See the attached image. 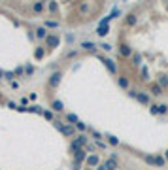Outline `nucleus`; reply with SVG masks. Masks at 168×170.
I'll return each mask as SVG.
<instances>
[{
    "instance_id": "obj_1",
    "label": "nucleus",
    "mask_w": 168,
    "mask_h": 170,
    "mask_svg": "<svg viewBox=\"0 0 168 170\" xmlns=\"http://www.w3.org/2000/svg\"><path fill=\"white\" fill-rule=\"evenodd\" d=\"M61 78H62V74L61 72H53L51 74V78H49V87H59V83H61Z\"/></svg>"
},
{
    "instance_id": "obj_2",
    "label": "nucleus",
    "mask_w": 168,
    "mask_h": 170,
    "mask_svg": "<svg viewBox=\"0 0 168 170\" xmlns=\"http://www.w3.org/2000/svg\"><path fill=\"white\" fill-rule=\"evenodd\" d=\"M45 44H47V47H57L61 44V38L55 36V34H49V36L45 38Z\"/></svg>"
},
{
    "instance_id": "obj_3",
    "label": "nucleus",
    "mask_w": 168,
    "mask_h": 170,
    "mask_svg": "<svg viewBox=\"0 0 168 170\" xmlns=\"http://www.w3.org/2000/svg\"><path fill=\"white\" fill-rule=\"evenodd\" d=\"M100 61L104 62V66H106V68H108V70L111 72V74H115V72H117V66H115V62H113L111 59H104V57H102Z\"/></svg>"
},
{
    "instance_id": "obj_4",
    "label": "nucleus",
    "mask_w": 168,
    "mask_h": 170,
    "mask_svg": "<svg viewBox=\"0 0 168 170\" xmlns=\"http://www.w3.org/2000/svg\"><path fill=\"white\" fill-rule=\"evenodd\" d=\"M57 129H59L64 136H72V134H74V129H72V127H66V125H61V123H57Z\"/></svg>"
},
{
    "instance_id": "obj_5",
    "label": "nucleus",
    "mask_w": 168,
    "mask_h": 170,
    "mask_svg": "<svg viewBox=\"0 0 168 170\" xmlns=\"http://www.w3.org/2000/svg\"><path fill=\"white\" fill-rule=\"evenodd\" d=\"M136 100L142 102V104H149V94H146V93H136Z\"/></svg>"
},
{
    "instance_id": "obj_6",
    "label": "nucleus",
    "mask_w": 168,
    "mask_h": 170,
    "mask_svg": "<svg viewBox=\"0 0 168 170\" xmlns=\"http://www.w3.org/2000/svg\"><path fill=\"white\" fill-rule=\"evenodd\" d=\"M149 91H151V94H155V96H161V94H162V87H161L159 83H153V85L149 87Z\"/></svg>"
},
{
    "instance_id": "obj_7",
    "label": "nucleus",
    "mask_w": 168,
    "mask_h": 170,
    "mask_svg": "<svg viewBox=\"0 0 168 170\" xmlns=\"http://www.w3.org/2000/svg\"><path fill=\"white\" fill-rule=\"evenodd\" d=\"M104 168H106V170H115V168H117V161H115V159H108V161L104 163Z\"/></svg>"
},
{
    "instance_id": "obj_8",
    "label": "nucleus",
    "mask_w": 168,
    "mask_h": 170,
    "mask_svg": "<svg viewBox=\"0 0 168 170\" xmlns=\"http://www.w3.org/2000/svg\"><path fill=\"white\" fill-rule=\"evenodd\" d=\"M81 47L87 51H94L97 49V45H94V42H81Z\"/></svg>"
},
{
    "instance_id": "obj_9",
    "label": "nucleus",
    "mask_w": 168,
    "mask_h": 170,
    "mask_svg": "<svg viewBox=\"0 0 168 170\" xmlns=\"http://www.w3.org/2000/svg\"><path fill=\"white\" fill-rule=\"evenodd\" d=\"M87 164L89 166H97L98 164V155H89L87 157Z\"/></svg>"
},
{
    "instance_id": "obj_10",
    "label": "nucleus",
    "mask_w": 168,
    "mask_h": 170,
    "mask_svg": "<svg viewBox=\"0 0 168 170\" xmlns=\"http://www.w3.org/2000/svg\"><path fill=\"white\" fill-rule=\"evenodd\" d=\"M49 34H47V30H45V27H40V29H36V38H47Z\"/></svg>"
},
{
    "instance_id": "obj_11",
    "label": "nucleus",
    "mask_w": 168,
    "mask_h": 170,
    "mask_svg": "<svg viewBox=\"0 0 168 170\" xmlns=\"http://www.w3.org/2000/svg\"><path fill=\"white\" fill-rule=\"evenodd\" d=\"M108 32H110V27H108V25H100V27H98V30H97V34H98V36H106Z\"/></svg>"
},
{
    "instance_id": "obj_12",
    "label": "nucleus",
    "mask_w": 168,
    "mask_h": 170,
    "mask_svg": "<svg viewBox=\"0 0 168 170\" xmlns=\"http://www.w3.org/2000/svg\"><path fill=\"white\" fill-rule=\"evenodd\" d=\"M32 10H34L36 13L43 11V2H34V4H32Z\"/></svg>"
},
{
    "instance_id": "obj_13",
    "label": "nucleus",
    "mask_w": 168,
    "mask_h": 170,
    "mask_svg": "<svg viewBox=\"0 0 168 170\" xmlns=\"http://www.w3.org/2000/svg\"><path fill=\"white\" fill-rule=\"evenodd\" d=\"M159 85H161V87H166V85H168V76H166V74L159 76Z\"/></svg>"
},
{
    "instance_id": "obj_14",
    "label": "nucleus",
    "mask_w": 168,
    "mask_h": 170,
    "mask_svg": "<svg viewBox=\"0 0 168 170\" xmlns=\"http://www.w3.org/2000/svg\"><path fill=\"white\" fill-rule=\"evenodd\" d=\"M51 108H53L55 112H62V102H61V100H55V102L51 104Z\"/></svg>"
},
{
    "instance_id": "obj_15",
    "label": "nucleus",
    "mask_w": 168,
    "mask_h": 170,
    "mask_svg": "<svg viewBox=\"0 0 168 170\" xmlns=\"http://www.w3.org/2000/svg\"><path fill=\"white\" fill-rule=\"evenodd\" d=\"M85 159V151L83 149H79V151H76V163H81Z\"/></svg>"
},
{
    "instance_id": "obj_16",
    "label": "nucleus",
    "mask_w": 168,
    "mask_h": 170,
    "mask_svg": "<svg viewBox=\"0 0 168 170\" xmlns=\"http://www.w3.org/2000/svg\"><path fill=\"white\" fill-rule=\"evenodd\" d=\"M121 53H123V55H125V57H129V55H130V53H132V51H130V47H129V45H127V44H123V45H121Z\"/></svg>"
},
{
    "instance_id": "obj_17",
    "label": "nucleus",
    "mask_w": 168,
    "mask_h": 170,
    "mask_svg": "<svg viewBox=\"0 0 168 170\" xmlns=\"http://www.w3.org/2000/svg\"><path fill=\"white\" fill-rule=\"evenodd\" d=\"M168 112V106L166 104H159L157 106V113H166Z\"/></svg>"
},
{
    "instance_id": "obj_18",
    "label": "nucleus",
    "mask_w": 168,
    "mask_h": 170,
    "mask_svg": "<svg viewBox=\"0 0 168 170\" xmlns=\"http://www.w3.org/2000/svg\"><path fill=\"white\" fill-rule=\"evenodd\" d=\"M66 119L70 121L72 125H74V123H78V115H74V113H68V115H66Z\"/></svg>"
},
{
    "instance_id": "obj_19",
    "label": "nucleus",
    "mask_w": 168,
    "mask_h": 170,
    "mask_svg": "<svg viewBox=\"0 0 168 170\" xmlns=\"http://www.w3.org/2000/svg\"><path fill=\"white\" fill-rule=\"evenodd\" d=\"M119 85H121L123 89H127L129 87V80L127 78H119Z\"/></svg>"
},
{
    "instance_id": "obj_20",
    "label": "nucleus",
    "mask_w": 168,
    "mask_h": 170,
    "mask_svg": "<svg viewBox=\"0 0 168 170\" xmlns=\"http://www.w3.org/2000/svg\"><path fill=\"white\" fill-rule=\"evenodd\" d=\"M45 27H51V29H57V27H59V23H57V21H45Z\"/></svg>"
},
{
    "instance_id": "obj_21",
    "label": "nucleus",
    "mask_w": 168,
    "mask_h": 170,
    "mask_svg": "<svg viewBox=\"0 0 168 170\" xmlns=\"http://www.w3.org/2000/svg\"><path fill=\"white\" fill-rule=\"evenodd\" d=\"M57 10H59V6H57V2H49V11H51V13H55Z\"/></svg>"
},
{
    "instance_id": "obj_22",
    "label": "nucleus",
    "mask_w": 168,
    "mask_h": 170,
    "mask_svg": "<svg viewBox=\"0 0 168 170\" xmlns=\"http://www.w3.org/2000/svg\"><path fill=\"white\" fill-rule=\"evenodd\" d=\"M108 142H110L111 145H119V140H117L115 136H108Z\"/></svg>"
},
{
    "instance_id": "obj_23",
    "label": "nucleus",
    "mask_w": 168,
    "mask_h": 170,
    "mask_svg": "<svg viewBox=\"0 0 168 170\" xmlns=\"http://www.w3.org/2000/svg\"><path fill=\"white\" fill-rule=\"evenodd\" d=\"M127 23H129V25H134V23H136V15H134V13H130V15H129V19H127Z\"/></svg>"
},
{
    "instance_id": "obj_24",
    "label": "nucleus",
    "mask_w": 168,
    "mask_h": 170,
    "mask_svg": "<svg viewBox=\"0 0 168 170\" xmlns=\"http://www.w3.org/2000/svg\"><path fill=\"white\" fill-rule=\"evenodd\" d=\"M34 55H36V59H42V57H43V51H42V47H38V49L34 51Z\"/></svg>"
},
{
    "instance_id": "obj_25",
    "label": "nucleus",
    "mask_w": 168,
    "mask_h": 170,
    "mask_svg": "<svg viewBox=\"0 0 168 170\" xmlns=\"http://www.w3.org/2000/svg\"><path fill=\"white\" fill-rule=\"evenodd\" d=\"M155 164H157V166H162V164H164V159H162V157H155Z\"/></svg>"
},
{
    "instance_id": "obj_26",
    "label": "nucleus",
    "mask_w": 168,
    "mask_h": 170,
    "mask_svg": "<svg viewBox=\"0 0 168 170\" xmlns=\"http://www.w3.org/2000/svg\"><path fill=\"white\" fill-rule=\"evenodd\" d=\"M142 80H149V78H148V68H146V66L142 68Z\"/></svg>"
},
{
    "instance_id": "obj_27",
    "label": "nucleus",
    "mask_w": 168,
    "mask_h": 170,
    "mask_svg": "<svg viewBox=\"0 0 168 170\" xmlns=\"http://www.w3.org/2000/svg\"><path fill=\"white\" fill-rule=\"evenodd\" d=\"M76 127H78L79 131H85V129H87V125H85V123H81V121H78V123H76Z\"/></svg>"
},
{
    "instance_id": "obj_28",
    "label": "nucleus",
    "mask_w": 168,
    "mask_h": 170,
    "mask_svg": "<svg viewBox=\"0 0 168 170\" xmlns=\"http://www.w3.org/2000/svg\"><path fill=\"white\" fill-rule=\"evenodd\" d=\"M100 47H102V49H104V51H111V45H110V44H102Z\"/></svg>"
},
{
    "instance_id": "obj_29",
    "label": "nucleus",
    "mask_w": 168,
    "mask_h": 170,
    "mask_svg": "<svg viewBox=\"0 0 168 170\" xmlns=\"http://www.w3.org/2000/svg\"><path fill=\"white\" fill-rule=\"evenodd\" d=\"M43 117H45V119H53V113H51V112H43Z\"/></svg>"
},
{
    "instance_id": "obj_30",
    "label": "nucleus",
    "mask_w": 168,
    "mask_h": 170,
    "mask_svg": "<svg viewBox=\"0 0 168 170\" xmlns=\"http://www.w3.org/2000/svg\"><path fill=\"white\" fill-rule=\"evenodd\" d=\"M97 170H106V168H104V166H98V168H97Z\"/></svg>"
},
{
    "instance_id": "obj_31",
    "label": "nucleus",
    "mask_w": 168,
    "mask_h": 170,
    "mask_svg": "<svg viewBox=\"0 0 168 170\" xmlns=\"http://www.w3.org/2000/svg\"><path fill=\"white\" fill-rule=\"evenodd\" d=\"M164 157H166V159H168V149H166V153H164Z\"/></svg>"
},
{
    "instance_id": "obj_32",
    "label": "nucleus",
    "mask_w": 168,
    "mask_h": 170,
    "mask_svg": "<svg viewBox=\"0 0 168 170\" xmlns=\"http://www.w3.org/2000/svg\"><path fill=\"white\" fill-rule=\"evenodd\" d=\"M87 170H89V168H87Z\"/></svg>"
}]
</instances>
